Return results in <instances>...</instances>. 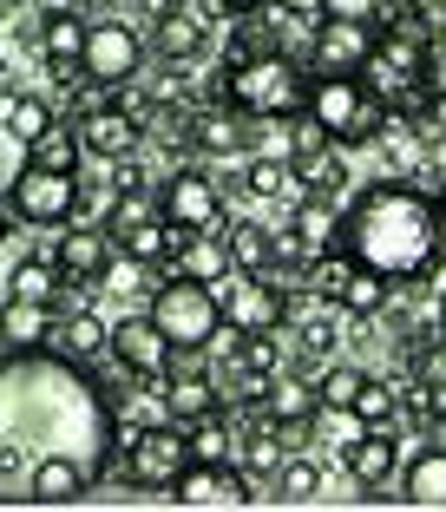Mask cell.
I'll return each mask as SVG.
<instances>
[{
	"mask_svg": "<svg viewBox=\"0 0 446 512\" xmlns=\"http://www.w3.org/2000/svg\"><path fill=\"white\" fill-rule=\"evenodd\" d=\"M119 453V407L86 362L53 348H0V499H92Z\"/></svg>",
	"mask_w": 446,
	"mask_h": 512,
	"instance_id": "cell-1",
	"label": "cell"
},
{
	"mask_svg": "<svg viewBox=\"0 0 446 512\" xmlns=\"http://www.w3.org/2000/svg\"><path fill=\"white\" fill-rule=\"evenodd\" d=\"M342 243L348 256H355L361 270L387 276V283H420V276L440 263L446 250V217L440 204H433L427 191H414V184H368V191L355 197L342 211Z\"/></svg>",
	"mask_w": 446,
	"mask_h": 512,
	"instance_id": "cell-2",
	"label": "cell"
},
{
	"mask_svg": "<svg viewBox=\"0 0 446 512\" xmlns=\"http://www.w3.org/2000/svg\"><path fill=\"white\" fill-rule=\"evenodd\" d=\"M302 92H309V73L289 53H243L223 73V106H237L243 119H289L302 112Z\"/></svg>",
	"mask_w": 446,
	"mask_h": 512,
	"instance_id": "cell-3",
	"label": "cell"
},
{
	"mask_svg": "<svg viewBox=\"0 0 446 512\" xmlns=\"http://www.w3.org/2000/svg\"><path fill=\"white\" fill-rule=\"evenodd\" d=\"M151 322L171 348H217L223 335V302L210 296V283H191V276H164L151 289Z\"/></svg>",
	"mask_w": 446,
	"mask_h": 512,
	"instance_id": "cell-4",
	"label": "cell"
},
{
	"mask_svg": "<svg viewBox=\"0 0 446 512\" xmlns=\"http://www.w3.org/2000/svg\"><path fill=\"white\" fill-rule=\"evenodd\" d=\"M7 211L20 217V224H73L79 211V171H46V165H27L20 158V171L7 178Z\"/></svg>",
	"mask_w": 446,
	"mask_h": 512,
	"instance_id": "cell-5",
	"label": "cell"
},
{
	"mask_svg": "<svg viewBox=\"0 0 446 512\" xmlns=\"http://www.w3.org/2000/svg\"><path fill=\"white\" fill-rule=\"evenodd\" d=\"M138 66H145V33H138L132 20H92L86 53H79V73H86L92 86L125 92L138 79Z\"/></svg>",
	"mask_w": 446,
	"mask_h": 512,
	"instance_id": "cell-6",
	"label": "cell"
},
{
	"mask_svg": "<svg viewBox=\"0 0 446 512\" xmlns=\"http://www.w3.org/2000/svg\"><path fill=\"white\" fill-rule=\"evenodd\" d=\"M191 460V440H184V421H151L145 434H132V447H125V480L138 486V493H164V486L178 480V467Z\"/></svg>",
	"mask_w": 446,
	"mask_h": 512,
	"instance_id": "cell-7",
	"label": "cell"
},
{
	"mask_svg": "<svg viewBox=\"0 0 446 512\" xmlns=\"http://www.w3.org/2000/svg\"><path fill=\"white\" fill-rule=\"evenodd\" d=\"M158 217L178 237H197V230H223V191L204 178V171L178 165L171 178H158Z\"/></svg>",
	"mask_w": 446,
	"mask_h": 512,
	"instance_id": "cell-8",
	"label": "cell"
},
{
	"mask_svg": "<svg viewBox=\"0 0 446 512\" xmlns=\"http://www.w3.org/2000/svg\"><path fill=\"white\" fill-rule=\"evenodd\" d=\"M171 506H250V473L237 460H184L178 480L164 486Z\"/></svg>",
	"mask_w": 446,
	"mask_h": 512,
	"instance_id": "cell-9",
	"label": "cell"
},
{
	"mask_svg": "<svg viewBox=\"0 0 446 512\" xmlns=\"http://www.w3.org/2000/svg\"><path fill=\"white\" fill-rule=\"evenodd\" d=\"M342 460H348V473H355V486H361L355 499H368V506L394 499L387 486H394V473H401V427H361V440L342 453Z\"/></svg>",
	"mask_w": 446,
	"mask_h": 512,
	"instance_id": "cell-10",
	"label": "cell"
},
{
	"mask_svg": "<svg viewBox=\"0 0 446 512\" xmlns=\"http://www.w3.org/2000/svg\"><path fill=\"white\" fill-rule=\"evenodd\" d=\"M374 53V27L368 20H315L309 33V73H361Z\"/></svg>",
	"mask_w": 446,
	"mask_h": 512,
	"instance_id": "cell-11",
	"label": "cell"
},
{
	"mask_svg": "<svg viewBox=\"0 0 446 512\" xmlns=\"http://www.w3.org/2000/svg\"><path fill=\"white\" fill-rule=\"evenodd\" d=\"M361 99H368V79H361V73H309L302 112H309V119L322 125L328 138H342V132H348V119L361 112Z\"/></svg>",
	"mask_w": 446,
	"mask_h": 512,
	"instance_id": "cell-12",
	"label": "cell"
},
{
	"mask_svg": "<svg viewBox=\"0 0 446 512\" xmlns=\"http://www.w3.org/2000/svg\"><path fill=\"white\" fill-rule=\"evenodd\" d=\"M105 355H119L125 375L158 381L164 362H171V342L158 335V322H151V316H119V322H112V342H105Z\"/></svg>",
	"mask_w": 446,
	"mask_h": 512,
	"instance_id": "cell-13",
	"label": "cell"
},
{
	"mask_svg": "<svg viewBox=\"0 0 446 512\" xmlns=\"http://www.w3.org/2000/svg\"><path fill=\"white\" fill-rule=\"evenodd\" d=\"M138 145H145V125L125 106H92L86 119H79V151H86V158H112V165H119Z\"/></svg>",
	"mask_w": 446,
	"mask_h": 512,
	"instance_id": "cell-14",
	"label": "cell"
},
{
	"mask_svg": "<svg viewBox=\"0 0 446 512\" xmlns=\"http://www.w3.org/2000/svg\"><path fill=\"white\" fill-rule=\"evenodd\" d=\"M105 342H112V322H99L86 302H73V309H66V316H53V329H46V348H53V355L86 362V368L105 355Z\"/></svg>",
	"mask_w": 446,
	"mask_h": 512,
	"instance_id": "cell-15",
	"label": "cell"
},
{
	"mask_svg": "<svg viewBox=\"0 0 446 512\" xmlns=\"http://www.w3.org/2000/svg\"><path fill=\"white\" fill-rule=\"evenodd\" d=\"M335 237H342V204L309 191L296 211H289V243H296L302 256H322V250H335Z\"/></svg>",
	"mask_w": 446,
	"mask_h": 512,
	"instance_id": "cell-16",
	"label": "cell"
},
{
	"mask_svg": "<svg viewBox=\"0 0 446 512\" xmlns=\"http://www.w3.org/2000/svg\"><path fill=\"white\" fill-rule=\"evenodd\" d=\"M315 381H302V375H289V368H276L269 375V388H263V421H276V427H309L315 421Z\"/></svg>",
	"mask_w": 446,
	"mask_h": 512,
	"instance_id": "cell-17",
	"label": "cell"
},
{
	"mask_svg": "<svg viewBox=\"0 0 446 512\" xmlns=\"http://www.w3.org/2000/svg\"><path fill=\"white\" fill-rule=\"evenodd\" d=\"M53 263H60L73 283H99L105 263H112V237H105V224H99V230L73 224V230L60 237V250H53Z\"/></svg>",
	"mask_w": 446,
	"mask_h": 512,
	"instance_id": "cell-18",
	"label": "cell"
},
{
	"mask_svg": "<svg viewBox=\"0 0 446 512\" xmlns=\"http://www.w3.org/2000/svg\"><path fill=\"white\" fill-rule=\"evenodd\" d=\"M223 270H237V263H230V243H223V230H197V237H184L178 250H171V276L217 283Z\"/></svg>",
	"mask_w": 446,
	"mask_h": 512,
	"instance_id": "cell-19",
	"label": "cell"
},
{
	"mask_svg": "<svg viewBox=\"0 0 446 512\" xmlns=\"http://www.w3.org/2000/svg\"><path fill=\"white\" fill-rule=\"evenodd\" d=\"M394 480H401V493H394L401 506H446V447L414 453Z\"/></svg>",
	"mask_w": 446,
	"mask_h": 512,
	"instance_id": "cell-20",
	"label": "cell"
},
{
	"mask_svg": "<svg viewBox=\"0 0 446 512\" xmlns=\"http://www.w3.org/2000/svg\"><path fill=\"white\" fill-rule=\"evenodd\" d=\"M158 401H164V414H171V421L191 427V421H204V414H217L223 394H217V381H210V375H164Z\"/></svg>",
	"mask_w": 446,
	"mask_h": 512,
	"instance_id": "cell-21",
	"label": "cell"
},
{
	"mask_svg": "<svg viewBox=\"0 0 446 512\" xmlns=\"http://www.w3.org/2000/svg\"><path fill=\"white\" fill-rule=\"evenodd\" d=\"M86 27H92L86 14H53V20H40V53H46V66H53L60 79H73V73H79V53H86Z\"/></svg>",
	"mask_w": 446,
	"mask_h": 512,
	"instance_id": "cell-22",
	"label": "cell"
},
{
	"mask_svg": "<svg viewBox=\"0 0 446 512\" xmlns=\"http://www.w3.org/2000/svg\"><path fill=\"white\" fill-rule=\"evenodd\" d=\"M46 329H53V302H0V348H46Z\"/></svg>",
	"mask_w": 446,
	"mask_h": 512,
	"instance_id": "cell-23",
	"label": "cell"
},
{
	"mask_svg": "<svg viewBox=\"0 0 446 512\" xmlns=\"http://www.w3.org/2000/svg\"><path fill=\"white\" fill-rule=\"evenodd\" d=\"M151 46H158V53H164L171 66L197 60V53H204V20L184 14V7H164V14L151 20Z\"/></svg>",
	"mask_w": 446,
	"mask_h": 512,
	"instance_id": "cell-24",
	"label": "cell"
},
{
	"mask_svg": "<svg viewBox=\"0 0 446 512\" xmlns=\"http://www.w3.org/2000/svg\"><path fill=\"white\" fill-rule=\"evenodd\" d=\"M243 138H250V125H243L237 106H217L191 119V151H204V158H230V151H243Z\"/></svg>",
	"mask_w": 446,
	"mask_h": 512,
	"instance_id": "cell-25",
	"label": "cell"
},
{
	"mask_svg": "<svg viewBox=\"0 0 446 512\" xmlns=\"http://www.w3.org/2000/svg\"><path fill=\"white\" fill-rule=\"evenodd\" d=\"M283 453H289V434L276 421H256L237 434V467L250 473V480H269V473L283 467Z\"/></svg>",
	"mask_w": 446,
	"mask_h": 512,
	"instance_id": "cell-26",
	"label": "cell"
},
{
	"mask_svg": "<svg viewBox=\"0 0 446 512\" xmlns=\"http://www.w3.org/2000/svg\"><path fill=\"white\" fill-rule=\"evenodd\" d=\"M178 230L164 224V217H138V224H125V230H112V250H125V256H138V263H151V270H158L164 256L178 250Z\"/></svg>",
	"mask_w": 446,
	"mask_h": 512,
	"instance_id": "cell-27",
	"label": "cell"
},
{
	"mask_svg": "<svg viewBox=\"0 0 446 512\" xmlns=\"http://www.w3.org/2000/svg\"><path fill=\"white\" fill-rule=\"evenodd\" d=\"M387 296H394V283L355 263V270H348V283H342V296H335V309H342V316H355V322H374L387 309Z\"/></svg>",
	"mask_w": 446,
	"mask_h": 512,
	"instance_id": "cell-28",
	"label": "cell"
},
{
	"mask_svg": "<svg viewBox=\"0 0 446 512\" xmlns=\"http://www.w3.org/2000/svg\"><path fill=\"white\" fill-rule=\"evenodd\" d=\"M223 243H230V263H237V270H263V276L276 270V256H283L269 224H230V230H223Z\"/></svg>",
	"mask_w": 446,
	"mask_h": 512,
	"instance_id": "cell-29",
	"label": "cell"
},
{
	"mask_svg": "<svg viewBox=\"0 0 446 512\" xmlns=\"http://www.w3.org/2000/svg\"><path fill=\"white\" fill-rule=\"evenodd\" d=\"M269 499H283V506H309V499H322V467L283 453V467L269 473Z\"/></svg>",
	"mask_w": 446,
	"mask_h": 512,
	"instance_id": "cell-30",
	"label": "cell"
},
{
	"mask_svg": "<svg viewBox=\"0 0 446 512\" xmlns=\"http://www.w3.org/2000/svg\"><path fill=\"white\" fill-rule=\"evenodd\" d=\"M79 158H86V151H79V132L60 125V119L27 145V165H46V171H79Z\"/></svg>",
	"mask_w": 446,
	"mask_h": 512,
	"instance_id": "cell-31",
	"label": "cell"
},
{
	"mask_svg": "<svg viewBox=\"0 0 446 512\" xmlns=\"http://www.w3.org/2000/svg\"><path fill=\"white\" fill-rule=\"evenodd\" d=\"M355 414H361V427H394V421H401V388H394V381H381V375H361Z\"/></svg>",
	"mask_w": 446,
	"mask_h": 512,
	"instance_id": "cell-32",
	"label": "cell"
},
{
	"mask_svg": "<svg viewBox=\"0 0 446 512\" xmlns=\"http://www.w3.org/2000/svg\"><path fill=\"white\" fill-rule=\"evenodd\" d=\"M0 119H7V138L27 151L33 138L53 125V106H46V99H33V92H20V99H7V106H0Z\"/></svg>",
	"mask_w": 446,
	"mask_h": 512,
	"instance_id": "cell-33",
	"label": "cell"
},
{
	"mask_svg": "<svg viewBox=\"0 0 446 512\" xmlns=\"http://www.w3.org/2000/svg\"><path fill=\"white\" fill-rule=\"evenodd\" d=\"M184 440H191V460H237V434L223 427V407L217 414H204V421L184 427Z\"/></svg>",
	"mask_w": 446,
	"mask_h": 512,
	"instance_id": "cell-34",
	"label": "cell"
},
{
	"mask_svg": "<svg viewBox=\"0 0 446 512\" xmlns=\"http://www.w3.org/2000/svg\"><path fill=\"white\" fill-rule=\"evenodd\" d=\"M237 184H243V197H283L289 184H296V165H289V158H250Z\"/></svg>",
	"mask_w": 446,
	"mask_h": 512,
	"instance_id": "cell-35",
	"label": "cell"
},
{
	"mask_svg": "<svg viewBox=\"0 0 446 512\" xmlns=\"http://www.w3.org/2000/svg\"><path fill=\"white\" fill-rule=\"evenodd\" d=\"M296 178H309V191H322V197H335V204H342V191H348V158L328 145V151H315Z\"/></svg>",
	"mask_w": 446,
	"mask_h": 512,
	"instance_id": "cell-36",
	"label": "cell"
},
{
	"mask_svg": "<svg viewBox=\"0 0 446 512\" xmlns=\"http://www.w3.org/2000/svg\"><path fill=\"white\" fill-rule=\"evenodd\" d=\"M283 125H289V145H283V158H289V165H296V171H302V165H309L315 151H328V145H335V138H328V132H322V125H315V119H309V112H289V119H283Z\"/></svg>",
	"mask_w": 446,
	"mask_h": 512,
	"instance_id": "cell-37",
	"label": "cell"
},
{
	"mask_svg": "<svg viewBox=\"0 0 446 512\" xmlns=\"http://www.w3.org/2000/svg\"><path fill=\"white\" fill-rule=\"evenodd\" d=\"M355 388H361L355 362H328L322 375H315V401H322V407H355Z\"/></svg>",
	"mask_w": 446,
	"mask_h": 512,
	"instance_id": "cell-38",
	"label": "cell"
},
{
	"mask_svg": "<svg viewBox=\"0 0 446 512\" xmlns=\"http://www.w3.org/2000/svg\"><path fill=\"white\" fill-rule=\"evenodd\" d=\"M381 7H387V0H322L328 20H368V27L381 20Z\"/></svg>",
	"mask_w": 446,
	"mask_h": 512,
	"instance_id": "cell-39",
	"label": "cell"
},
{
	"mask_svg": "<svg viewBox=\"0 0 446 512\" xmlns=\"http://www.w3.org/2000/svg\"><path fill=\"white\" fill-rule=\"evenodd\" d=\"M414 7V20H427L433 33H446V0H407Z\"/></svg>",
	"mask_w": 446,
	"mask_h": 512,
	"instance_id": "cell-40",
	"label": "cell"
},
{
	"mask_svg": "<svg viewBox=\"0 0 446 512\" xmlns=\"http://www.w3.org/2000/svg\"><path fill=\"white\" fill-rule=\"evenodd\" d=\"M276 7H283L289 20H309V27L322 20V0H276Z\"/></svg>",
	"mask_w": 446,
	"mask_h": 512,
	"instance_id": "cell-41",
	"label": "cell"
},
{
	"mask_svg": "<svg viewBox=\"0 0 446 512\" xmlns=\"http://www.w3.org/2000/svg\"><path fill=\"white\" fill-rule=\"evenodd\" d=\"M33 7H40V20H53V14H79L86 0H33Z\"/></svg>",
	"mask_w": 446,
	"mask_h": 512,
	"instance_id": "cell-42",
	"label": "cell"
},
{
	"mask_svg": "<svg viewBox=\"0 0 446 512\" xmlns=\"http://www.w3.org/2000/svg\"><path fill=\"white\" fill-rule=\"evenodd\" d=\"M7 230H14V211H7V204H0V243H7Z\"/></svg>",
	"mask_w": 446,
	"mask_h": 512,
	"instance_id": "cell-43",
	"label": "cell"
},
{
	"mask_svg": "<svg viewBox=\"0 0 446 512\" xmlns=\"http://www.w3.org/2000/svg\"><path fill=\"white\" fill-rule=\"evenodd\" d=\"M433 204H440V217H446V171H440V191H433Z\"/></svg>",
	"mask_w": 446,
	"mask_h": 512,
	"instance_id": "cell-44",
	"label": "cell"
},
{
	"mask_svg": "<svg viewBox=\"0 0 446 512\" xmlns=\"http://www.w3.org/2000/svg\"><path fill=\"white\" fill-rule=\"evenodd\" d=\"M223 7H256V0H223Z\"/></svg>",
	"mask_w": 446,
	"mask_h": 512,
	"instance_id": "cell-45",
	"label": "cell"
},
{
	"mask_svg": "<svg viewBox=\"0 0 446 512\" xmlns=\"http://www.w3.org/2000/svg\"><path fill=\"white\" fill-rule=\"evenodd\" d=\"M440 342H446V316H440Z\"/></svg>",
	"mask_w": 446,
	"mask_h": 512,
	"instance_id": "cell-46",
	"label": "cell"
}]
</instances>
